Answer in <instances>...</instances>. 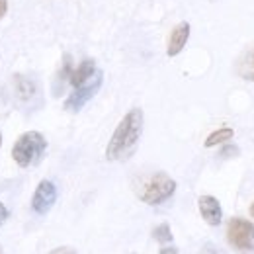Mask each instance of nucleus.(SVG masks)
<instances>
[{"mask_svg":"<svg viewBox=\"0 0 254 254\" xmlns=\"http://www.w3.org/2000/svg\"><path fill=\"white\" fill-rule=\"evenodd\" d=\"M141 133H143V112L139 108H133L120 122V126L116 127L106 149V159L112 162L127 160L135 153Z\"/></svg>","mask_w":254,"mask_h":254,"instance_id":"1","label":"nucleus"},{"mask_svg":"<svg viewBox=\"0 0 254 254\" xmlns=\"http://www.w3.org/2000/svg\"><path fill=\"white\" fill-rule=\"evenodd\" d=\"M45 149H47L45 137L37 131H28L16 141V145L12 149V157H14L18 166L28 168V166L35 164L37 160H41Z\"/></svg>","mask_w":254,"mask_h":254,"instance_id":"2","label":"nucleus"},{"mask_svg":"<svg viewBox=\"0 0 254 254\" xmlns=\"http://www.w3.org/2000/svg\"><path fill=\"white\" fill-rule=\"evenodd\" d=\"M174 190H176V182L168 174L157 172L143 184V188L139 190V197L149 205H159L162 201H166L174 193Z\"/></svg>","mask_w":254,"mask_h":254,"instance_id":"3","label":"nucleus"},{"mask_svg":"<svg viewBox=\"0 0 254 254\" xmlns=\"http://www.w3.org/2000/svg\"><path fill=\"white\" fill-rule=\"evenodd\" d=\"M227 241L241 254L254 253V225L247 219L233 217L227 225Z\"/></svg>","mask_w":254,"mask_h":254,"instance_id":"4","label":"nucleus"},{"mask_svg":"<svg viewBox=\"0 0 254 254\" xmlns=\"http://www.w3.org/2000/svg\"><path fill=\"white\" fill-rule=\"evenodd\" d=\"M102 80H104L102 70L96 68V72L88 80H84L82 84L74 86V90L70 92V96H68L66 102H64V110H68V112H80L82 106H84L86 102H90V100L98 94V90H100V86H102Z\"/></svg>","mask_w":254,"mask_h":254,"instance_id":"5","label":"nucleus"},{"mask_svg":"<svg viewBox=\"0 0 254 254\" xmlns=\"http://www.w3.org/2000/svg\"><path fill=\"white\" fill-rule=\"evenodd\" d=\"M57 201V188L51 180H43L39 182V186L35 188L32 199V209L39 215H45Z\"/></svg>","mask_w":254,"mask_h":254,"instance_id":"6","label":"nucleus"},{"mask_svg":"<svg viewBox=\"0 0 254 254\" xmlns=\"http://www.w3.org/2000/svg\"><path fill=\"white\" fill-rule=\"evenodd\" d=\"M199 213L205 219V223L211 227H217L223 219L221 203L213 195H201L199 197Z\"/></svg>","mask_w":254,"mask_h":254,"instance_id":"7","label":"nucleus"},{"mask_svg":"<svg viewBox=\"0 0 254 254\" xmlns=\"http://www.w3.org/2000/svg\"><path fill=\"white\" fill-rule=\"evenodd\" d=\"M188 37H190V24H180V26H176L172 33H170V39H168V49H166V53H168V57H176L184 47H186V41H188Z\"/></svg>","mask_w":254,"mask_h":254,"instance_id":"8","label":"nucleus"},{"mask_svg":"<svg viewBox=\"0 0 254 254\" xmlns=\"http://www.w3.org/2000/svg\"><path fill=\"white\" fill-rule=\"evenodd\" d=\"M94 72H96L94 61H92V59H86V61H82V63L78 64L76 68H72V70H70L68 84H70V86H78V84H82L84 80H88Z\"/></svg>","mask_w":254,"mask_h":254,"instance_id":"9","label":"nucleus"},{"mask_svg":"<svg viewBox=\"0 0 254 254\" xmlns=\"http://www.w3.org/2000/svg\"><path fill=\"white\" fill-rule=\"evenodd\" d=\"M153 237H155V241L162 247L160 254H176L178 253V251L172 247V231H170V225H168V223H162V225H159V227H155Z\"/></svg>","mask_w":254,"mask_h":254,"instance_id":"10","label":"nucleus"},{"mask_svg":"<svg viewBox=\"0 0 254 254\" xmlns=\"http://www.w3.org/2000/svg\"><path fill=\"white\" fill-rule=\"evenodd\" d=\"M237 74L241 78H245V80L254 82V47L239 59V63H237Z\"/></svg>","mask_w":254,"mask_h":254,"instance_id":"11","label":"nucleus"},{"mask_svg":"<svg viewBox=\"0 0 254 254\" xmlns=\"http://www.w3.org/2000/svg\"><path fill=\"white\" fill-rule=\"evenodd\" d=\"M233 135H235V131L231 129V127H223V129H217V131H213L207 139H205V147H215V145H221L225 141H229V139H233Z\"/></svg>","mask_w":254,"mask_h":254,"instance_id":"12","label":"nucleus"},{"mask_svg":"<svg viewBox=\"0 0 254 254\" xmlns=\"http://www.w3.org/2000/svg\"><path fill=\"white\" fill-rule=\"evenodd\" d=\"M237 155H239V149L235 145H229L221 151V157H237Z\"/></svg>","mask_w":254,"mask_h":254,"instance_id":"13","label":"nucleus"},{"mask_svg":"<svg viewBox=\"0 0 254 254\" xmlns=\"http://www.w3.org/2000/svg\"><path fill=\"white\" fill-rule=\"evenodd\" d=\"M201 254H223L215 245H211V243H207L203 249H201Z\"/></svg>","mask_w":254,"mask_h":254,"instance_id":"14","label":"nucleus"},{"mask_svg":"<svg viewBox=\"0 0 254 254\" xmlns=\"http://www.w3.org/2000/svg\"><path fill=\"white\" fill-rule=\"evenodd\" d=\"M49 254H76L72 249H68V247H59V249H55V251H51Z\"/></svg>","mask_w":254,"mask_h":254,"instance_id":"15","label":"nucleus"},{"mask_svg":"<svg viewBox=\"0 0 254 254\" xmlns=\"http://www.w3.org/2000/svg\"><path fill=\"white\" fill-rule=\"evenodd\" d=\"M6 219H8V209H6V207H4V203L0 201V227L4 225Z\"/></svg>","mask_w":254,"mask_h":254,"instance_id":"16","label":"nucleus"},{"mask_svg":"<svg viewBox=\"0 0 254 254\" xmlns=\"http://www.w3.org/2000/svg\"><path fill=\"white\" fill-rule=\"evenodd\" d=\"M6 10H8V2L6 0H0V18L6 14Z\"/></svg>","mask_w":254,"mask_h":254,"instance_id":"17","label":"nucleus"},{"mask_svg":"<svg viewBox=\"0 0 254 254\" xmlns=\"http://www.w3.org/2000/svg\"><path fill=\"white\" fill-rule=\"evenodd\" d=\"M251 215L254 217V201H253V205H251Z\"/></svg>","mask_w":254,"mask_h":254,"instance_id":"18","label":"nucleus"},{"mask_svg":"<svg viewBox=\"0 0 254 254\" xmlns=\"http://www.w3.org/2000/svg\"><path fill=\"white\" fill-rule=\"evenodd\" d=\"M0 145H2V135H0Z\"/></svg>","mask_w":254,"mask_h":254,"instance_id":"19","label":"nucleus"},{"mask_svg":"<svg viewBox=\"0 0 254 254\" xmlns=\"http://www.w3.org/2000/svg\"><path fill=\"white\" fill-rule=\"evenodd\" d=\"M0 254H2V249H0Z\"/></svg>","mask_w":254,"mask_h":254,"instance_id":"20","label":"nucleus"}]
</instances>
